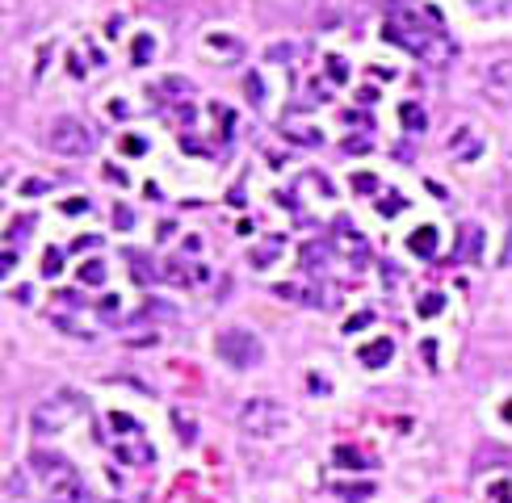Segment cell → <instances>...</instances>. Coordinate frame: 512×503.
<instances>
[{
  "label": "cell",
  "mask_w": 512,
  "mask_h": 503,
  "mask_svg": "<svg viewBox=\"0 0 512 503\" xmlns=\"http://www.w3.org/2000/svg\"><path fill=\"white\" fill-rule=\"evenodd\" d=\"M85 411H89V403H85V394H80V390H59V394H50L47 403H38V407H34L30 428H34V436H55V432L72 428V424H76Z\"/></svg>",
  "instance_id": "6da1fadb"
},
{
  "label": "cell",
  "mask_w": 512,
  "mask_h": 503,
  "mask_svg": "<svg viewBox=\"0 0 512 503\" xmlns=\"http://www.w3.org/2000/svg\"><path fill=\"white\" fill-rule=\"evenodd\" d=\"M235 419H239L244 436H256V441H273L290 428V411L278 399H248V403H239Z\"/></svg>",
  "instance_id": "7a4b0ae2"
},
{
  "label": "cell",
  "mask_w": 512,
  "mask_h": 503,
  "mask_svg": "<svg viewBox=\"0 0 512 503\" xmlns=\"http://www.w3.org/2000/svg\"><path fill=\"white\" fill-rule=\"evenodd\" d=\"M214 353H219V361H223L227 369H239V373H248V369H256L261 361H265V344H261V336L248 331V327H227V331H219Z\"/></svg>",
  "instance_id": "3957f363"
},
{
  "label": "cell",
  "mask_w": 512,
  "mask_h": 503,
  "mask_svg": "<svg viewBox=\"0 0 512 503\" xmlns=\"http://www.w3.org/2000/svg\"><path fill=\"white\" fill-rule=\"evenodd\" d=\"M47 143H50L55 155H72V160L93 151V135H89V126L76 122V118H55V122H50Z\"/></svg>",
  "instance_id": "277c9868"
},
{
  "label": "cell",
  "mask_w": 512,
  "mask_h": 503,
  "mask_svg": "<svg viewBox=\"0 0 512 503\" xmlns=\"http://www.w3.org/2000/svg\"><path fill=\"white\" fill-rule=\"evenodd\" d=\"M47 503H93V495H89V487L80 482V474H76V470H67V474L50 478Z\"/></svg>",
  "instance_id": "5b68a950"
},
{
  "label": "cell",
  "mask_w": 512,
  "mask_h": 503,
  "mask_svg": "<svg viewBox=\"0 0 512 503\" xmlns=\"http://www.w3.org/2000/svg\"><path fill=\"white\" fill-rule=\"evenodd\" d=\"M391 357H395V340H391V336H378V340H370V344L357 348V361H361L366 369H382Z\"/></svg>",
  "instance_id": "8992f818"
},
{
  "label": "cell",
  "mask_w": 512,
  "mask_h": 503,
  "mask_svg": "<svg viewBox=\"0 0 512 503\" xmlns=\"http://www.w3.org/2000/svg\"><path fill=\"white\" fill-rule=\"evenodd\" d=\"M273 294L285 298V302H298V306H324V302H320V289L298 285V281H278V285H273Z\"/></svg>",
  "instance_id": "52a82bcc"
},
{
  "label": "cell",
  "mask_w": 512,
  "mask_h": 503,
  "mask_svg": "<svg viewBox=\"0 0 512 503\" xmlns=\"http://www.w3.org/2000/svg\"><path fill=\"white\" fill-rule=\"evenodd\" d=\"M30 465H34L43 478H59V474H67V470H72L67 458H59V453H43V449H38V453H30Z\"/></svg>",
  "instance_id": "ba28073f"
},
{
  "label": "cell",
  "mask_w": 512,
  "mask_h": 503,
  "mask_svg": "<svg viewBox=\"0 0 512 503\" xmlns=\"http://www.w3.org/2000/svg\"><path fill=\"white\" fill-rule=\"evenodd\" d=\"M408 248H412L416 256H432V252H437V231L432 227H416L412 235H408Z\"/></svg>",
  "instance_id": "9c48e42d"
},
{
  "label": "cell",
  "mask_w": 512,
  "mask_h": 503,
  "mask_svg": "<svg viewBox=\"0 0 512 503\" xmlns=\"http://www.w3.org/2000/svg\"><path fill=\"white\" fill-rule=\"evenodd\" d=\"M281 248H285V239H281V235H269V239H265V243H261V248L252 252V265H256V269L273 265V260L281 256Z\"/></svg>",
  "instance_id": "30bf717a"
},
{
  "label": "cell",
  "mask_w": 512,
  "mask_h": 503,
  "mask_svg": "<svg viewBox=\"0 0 512 503\" xmlns=\"http://www.w3.org/2000/svg\"><path fill=\"white\" fill-rule=\"evenodd\" d=\"M450 151H454V155H474V151H479V138H474V131H470V126L454 131V143H450Z\"/></svg>",
  "instance_id": "8fae6325"
},
{
  "label": "cell",
  "mask_w": 512,
  "mask_h": 503,
  "mask_svg": "<svg viewBox=\"0 0 512 503\" xmlns=\"http://www.w3.org/2000/svg\"><path fill=\"white\" fill-rule=\"evenodd\" d=\"M479 248H483V227H462V243H458V256H479Z\"/></svg>",
  "instance_id": "7c38bea8"
},
{
  "label": "cell",
  "mask_w": 512,
  "mask_h": 503,
  "mask_svg": "<svg viewBox=\"0 0 512 503\" xmlns=\"http://www.w3.org/2000/svg\"><path fill=\"white\" fill-rule=\"evenodd\" d=\"M399 118H403V126H408V131H424V126H428V118H424V109H420L416 101L399 105Z\"/></svg>",
  "instance_id": "4fadbf2b"
},
{
  "label": "cell",
  "mask_w": 512,
  "mask_h": 503,
  "mask_svg": "<svg viewBox=\"0 0 512 503\" xmlns=\"http://www.w3.org/2000/svg\"><path fill=\"white\" fill-rule=\"evenodd\" d=\"M340 499H349V503H361V499H370L374 495V482H349V487H332Z\"/></svg>",
  "instance_id": "5bb4252c"
},
{
  "label": "cell",
  "mask_w": 512,
  "mask_h": 503,
  "mask_svg": "<svg viewBox=\"0 0 512 503\" xmlns=\"http://www.w3.org/2000/svg\"><path fill=\"white\" fill-rule=\"evenodd\" d=\"M508 67H512L508 59H500V63H496V67L487 72V84L500 92V96H508Z\"/></svg>",
  "instance_id": "9a60e30c"
},
{
  "label": "cell",
  "mask_w": 512,
  "mask_h": 503,
  "mask_svg": "<svg viewBox=\"0 0 512 503\" xmlns=\"http://www.w3.org/2000/svg\"><path fill=\"white\" fill-rule=\"evenodd\" d=\"M80 281H85V285H105V265H101V260H85V265H80Z\"/></svg>",
  "instance_id": "2e32d148"
},
{
  "label": "cell",
  "mask_w": 512,
  "mask_h": 503,
  "mask_svg": "<svg viewBox=\"0 0 512 503\" xmlns=\"http://www.w3.org/2000/svg\"><path fill=\"white\" fill-rule=\"evenodd\" d=\"M173 424H177V432H181V441H197V424H193V415H185L181 411V407H177V411H173Z\"/></svg>",
  "instance_id": "e0dca14e"
},
{
  "label": "cell",
  "mask_w": 512,
  "mask_h": 503,
  "mask_svg": "<svg viewBox=\"0 0 512 503\" xmlns=\"http://www.w3.org/2000/svg\"><path fill=\"white\" fill-rule=\"evenodd\" d=\"M160 96H189V80L185 76H164L160 80Z\"/></svg>",
  "instance_id": "ac0fdd59"
},
{
  "label": "cell",
  "mask_w": 512,
  "mask_h": 503,
  "mask_svg": "<svg viewBox=\"0 0 512 503\" xmlns=\"http://www.w3.org/2000/svg\"><path fill=\"white\" fill-rule=\"evenodd\" d=\"M416 311H420V319H432V315H441V311H445V298H441V294H424Z\"/></svg>",
  "instance_id": "d6986e66"
},
{
  "label": "cell",
  "mask_w": 512,
  "mask_h": 503,
  "mask_svg": "<svg viewBox=\"0 0 512 503\" xmlns=\"http://www.w3.org/2000/svg\"><path fill=\"white\" fill-rule=\"evenodd\" d=\"M160 277H164V281H173V285H189V273H185V265H181V260H168V265L160 269Z\"/></svg>",
  "instance_id": "ffe728a7"
},
{
  "label": "cell",
  "mask_w": 512,
  "mask_h": 503,
  "mask_svg": "<svg viewBox=\"0 0 512 503\" xmlns=\"http://www.w3.org/2000/svg\"><path fill=\"white\" fill-rule=\"evenodd\" d=\"M59 269H63V252H59V248H47V252H43V277H59Z\"/></svg>",
  "instance_id": "44dd1931"
},
{
  "label": "cell",
  "mask_w": 512,
  "mask_h": 503,
  "mask_svg": "<svg viewBox=\"0 0 512 503\" xmlns=\"http://www.w3.org/2000/svg\"><path fill=\"white\" fill-rule=\"evenodd\" d=\"M378 214H382V219H395V214H403V197H399V193L382 197V201H378Z\"/></svg>",
  "instance_id": "7402d4cb"
},
{
  "label": "cell",
  "mask_w": 512,
  "mask_h": 503,
  "mask_svg": "<svg viewBox=\"0 0 512 503\" xmlns=\"http://www.w3.org/2000/svg\"><path fill=\"white\" fill-rule=\"evenodd\" d=\"M151 50H156V38H151V34H139V38H135V63H147V59H151Z\"/></svg>",
  "instance_id": "603a6c76"
},
{
  "label": "cell",
  "mask_w": 512,
  "mask_h": 503,
  "mask_svg": "<svg viewBox=\"0 0 512 503\" xmlns=\"http://www.w3.org/2000/svg\"><path fill=\"white\" fill-rule=\"evenodd\" d=\"M26 231H34V219H30V214H26V219H17V223L9 227L4 239H9V243H17V239H26Z\"/></svg>",
  "instance_id": "cb8c5ba5"
},
{
  "label": "cell",
  "mask_w": 512,
  "mask_h": 503,
  "mask_svg": "<svg viewBox=\"0 0 512 503\" xmlns=\"http://www.w3.org/2000/svg\"><path fill=\"white\" fill-rule=\"evenodd\" d=\"M336 461H340V465H349V470H361V453H357V449H349V445H340V449H336Z\"/></svg>",
  "instance_id": "d4e9b609"
},
{
  "label": "cell",
  "mask_w": 512,
  "mask_h": 503,
  "mask_svg": "<svg viewBox=\"0 0 512 503\" xmlns=\"http://www.w3.org/2000/svg\"><path fill=\"white\" fill-rule=\"evenodd\" d=\"M118 147H122L126 155H143V151H147V143H143V138H135V135H122V138H118Z\"/></svg>",
  "instance_id": "484cf974"
},
{
  "label": "cell",
  "mask_w": 512,
  "mask_h": 503,
  "mask_svg": "<svg viewBox=\"0 0 512 503\" xmlns=\"http://www.w3.org/2000/svg\"><path fill=\"white\" fill-rule=\"evenodd\" d=\"M109 424H114V432H139V424H135L131 415H122V411L109 415Z\"/></svg>",
  "instance_id": "4316f807"
},
{
  "label": "cell",
  "mask_w": 512,
  "mask_h": 503,
  "mask_svg": "<svg viewBox=\"0 0 512 503\" xmlns=\"http://www.w3.org/2000/svg\"><path fill=\"white\" fill-rule=\"evenodd\" d=\"M327 76H332L336 84H344V80H349V67H344V59H327Z\"/></svg>",
  "instance_id": "83f0119b"
},
{
  "label": "cell",
  "mask_w": 512,
  "mask_h": 503,
  "mask_svg": "<svg viewBox=\"0 0 512 503\" xmlns=\"http://www.w3.org/2000/svg\"><path fill=\"white\" fill-rule=\"evenodd\" d=\"M353 189H357V193H374V189H378V181H374L370 172H353Z\"/></svg>",
  "instance_id": "f1b7e54d"
},
{
  "label": "cell",
  "mask_w": 512,
  "mask_h": 503,
  "mask_svg": "<svg viewBox=\"0 0 512 503\" xmlns=\"http://www.w3.org/2000/svg\"><path fill=\"white\" fill-rule=\"evenodd\" d=\"M55 302H63V306H72V311H76V306H85L76 289H59V294H55Z\"/></svg>",
  "instance_id": "f546056e"
},
{
  "label": "cell",
  "mask_w": 512,
  "mask_h": 503,
  "mask_svg": "<svg viewBox=\"0 0 512 503\" xmlns=\"http://www.w3.org/2000/svg\"><path fill=\"white\" fill-rule=\"evenodd\" d=\"M370 319H374L370 311H361V315H353V319L344 323V331H349V336H353V331H357V327H370Z\"/></svg>",
  "instance_id": "4dcf8cb0"
},
{
  "label": "cell",
  "mask_w": 512,
  "mask_h": 503,
  "mask_svg": "<svg viewBox=\"0 0 512 503\" xmlns=\"http://www.w3.org/2000/svg\"><path fill=\"white\" fill-rule=\"evenodd\" d=\"M17 269V252H0V277H9Z\"/></svg>",
  "instance_id": "1f68e13d"
},
{
  "label": "cell",
  "mask_w": 512,
  "mask_h": 503,
  "mask_svg": "<svg viewBox=\"0 0 512 503\" xmlns=\"http://www.w3.org/2000/svg\"><path fill=\"white\" fill-rule=\"evenodd\" d=\"M244 89H248V96H252V101L261 105V96H265V84H261L256 76H248V84H244Z\"/></svg>",
  "instance_id": "d6a6232c"
},
{
  "label": "cell",
  "mask_w": 512,
  "mask_h": 503,
  "mask_svg": "<svg viewBox=\"0 0 512 503\" xmlns=\"http://www.w3.org/2000/svg\"><path fill=\"white\" fill-rule=\"evenodd\" d=\"M210 46H214V50H239V43H235V38H219V34H210Z\"/></svg>",
  "instance_id": "836d02e7"
},
{
  "label": "cell",
  "mask_w": 512,
  "mask_h": 503,
  "mask_svg": "<svg viewBox=\"0 0 512 503\" xmlns=\"http://www.w3.org/2000/svg\"><path fill=\"white\" fill-rule=\"evenodd\" d=\"M114 223H118V227L126 231V227H131V223H135V214H131L126 206H118V210H114Z\"/></svg>",
  "instance_id": "e575fe53"
},
{
  "label": "cell",
  "mask_w": 512,
  "mask_h": 503,
  "mask_svg": "<svg viewBox=\"0 0 512 503\" xmlns=\"http://www.w3.org/2000/svg\"><path fill=\"white\" fill-rule=\"evenodd\" d=\"M491 499H496V503H508V478H500V482L491 487Z\"/></svg>",
  "instance_id": "d590c367"
},
{
  "label": "cell",
  "mask_w": 512,
  "mask_h": 503,
  "mask_svg": "<svg viewBox=\"0 0 512 503\" xmlns=\"http://www.w3.org/2000/svg\"><path fill=\"white\" fill-rule=\"evenodd\" d=\"M63 210H67V214H80V210H89V201H85V197H67Z\"/></svg>",
  "instance_id": "8d00e7d4"
},
{
  "label": "cell",
  "mask_w": 512,
  "mask_h": 503,
  "mask_svg": "<svg viewBox=\"0 0 512 503\" xmlns=\"http://www.w3.org/2000/svg\"><path fill=\"white\" fill-rule=\"evenodd\" d=\"M97 306H101V315H109V319H114V315H118V298H114V294H109V298H101V302H97Z\"/></svg>",
  "instance_id": "74e56055"
},
{
  "label": "cell",
  "mask_w": 512,
  "mask_h": 503,
  "mask_svg": "<svg viewBox=\"0 0 512 503\" xmlns=\"http://www.w3.org/2000/svg\"><path fill=\"white\" fill-rule=\"evenodd\" d=\"M294 55H298V46H273L269 50V59H294Z\"/></svg>",
  "instance_id": "f35d334b"
},
{
  "label": "cell",
  "mask_w": 512,
  "mask_h": 503,
  "mask_svg": "<svg viewBox=\"0 0 512 503\" xmlns=\"http://www.w3.org/2000/svg\"><path fill=\"white\" fill-rule=\"evenodd\" d=\"M105 181H114V184H126V181H131V177H126L122 168H114V164H109V168H105Z\"/></svg>",
  "instance_id": "ab89813d"
},
{
  "label": "cell",
  "mask_w": 512,
  "mask_h": 503,
  "mask_svg": "<svg viewBox=\"0 0 512 503\" xmlns=\"http://www.w3.org/2000/svg\"><path fill=\"white\" fill-rule=\"evenodd\" d=\"M43 189H47V181H26L21 184V193H43Z\"/></svg>",
  "instance_id": "60d3db41"
},
{
  "label": "cell",
  "mask_w": 512,
  "mask_h": 503,
  "mask_svg": "<svg viewBox=\"0 0 512 503\" xmlns=\"http://www.w3.org/2000/svg\"><path fill=\"white\" fill-rule=\"evenodd\" d=\"M97 243H101L97 235H89V239H76V252H85V248H97Z\"/></svg>",
  "instance_id": "b9f144b4"
}]
</instances>
